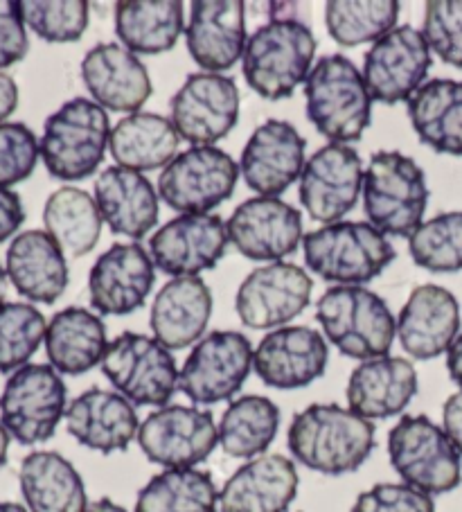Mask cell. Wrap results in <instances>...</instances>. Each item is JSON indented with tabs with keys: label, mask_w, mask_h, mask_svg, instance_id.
Here are the masks:
<instances>
[{
	"label": "cell",
	"mask_w": 462,
	"mask_h": 512,
	"mask_svg": "<svg viewBox=\"0 0 462 512\" xmlns=\"http://www.w3.org/2000/svg\"><path fill=\"white\" fill-rule=\"evenodd\" d=\"M287 445L309 470L327 476L357 472L375 449V425L339 404H312L291 420Z\"/></svg>",
	"instance_id": "cell-1"
},
{
	"label": "cell",
	"mask_w": 462,
	"mask_h": 512,
	"mask_svg": "<svg viewBox=\"0 0 462 512\" xmlns=\"http://www.w3.org/2000/svg\"><path fill=\"white\" fill-rule=\"evenodd\" d=\"M314 55L316 37L309 25L296 19H273L248 37L242 57L244 77L257 95L278 102L307 82Z\"/></svg>",
	"instance_id": "cell-2"
},
{
	"label": "cell",
	"mask_w": 462,
	"mask_h": 512,
	"mask_svg": "<svg viewBox=\"0 0 462 512\" xmlns=\"http://www.w3.org/2000/svg\"><path fill=\"white\" fill-rule=\"evenodd\" d=\"M316 319L332 346L350 359L388 357L397 337V321L386 300L366 287L327 289L316 303Z\"/></svg>",
	"instance_id": "cell-3"
},
{
	"label": "cell",
	"mask_w": 462,
	"mask_h": 512,
	"mask_svg": "<svg viewBox=\"0 0 462 512\" xmlns=\"http://www.w3.org/2000/svg\"><path fill=\"white\" fill-rule=\"evenodd\" d=\"M307 118L336 145L361 140L370 127L372 97L363 73L343 55L323 57L305 82Z\"/></svg>",
	"instance_id": "cell-4"
},
{
	"label": "cell",
	"mask_w": 462,
	"mask_h": 512,
	"mask_svg": "<svg viewBox=\"0 0 462 512\" xmlns=\"http://www.w3.org/2000/svg\"><path fill=\"white\" fill-rule=\"evenodd\" d=\"M305 262L316 276L363 287L397 258L395 246L368 222H336L302 237Z\"/></svg>",
	"instance_id": "cell-5"
},
{
	"label": "cell",
	"mask_w": 462,
	"mask_h": 512,
	"mask_svg": "<svg viewBox=\"0 0 462 512\" xmlns=\"http://www.w3.org/2000/svg\"><path fill=\"white\" fill-rule=\"evenodd\" d=\"M111 131L106 109L86 97H73L46 120L41 138L43 165L59 181H82L102 165Z\"/></svg>",
	"instance_id": "cell-6"
},
{
	"label": "cell",
	"mask_w": 462,
	"mask_h": 512,
	"mask_svg": "<svg viewBox=\"0 0 462 512\" xmlns=\"http://www.w3.org/2000/svg\"><path fill=\"white\" fill-rule=\"evenodd\" d=\"M429 203L426 176L402 152L372 154L363 176V210L368 224L390 237H411L422 226Z\"/></svg>",
	"instance_id": "cell-7"
},
{
	"label": "cell",
	"mask_w": 462,
	"mask_h": 512,
	"mask_svg": "<svg viewBox=\"0 0 462 512\" xmlns=\"http://www.w3.org/2000/svg\"><path fill=\"white\" fill-rule=\"evenodd\" d=\"M388 456L402 483L431 497L456 490L462 481V454L426 416H404L390 429Z\"/></svg>",
	"instance_id": "cell-8"
},
{
	"label": "cell",
	"mask_w": 462,
	"mask_h": 512,
	"mask_svg": "<svg viewBox=\"0 0 462 512\" xmlns=\"http://www.w3.org/2000/svg\"><path fill=\"white\" fill-rule=\"evenodd\" d=\"M68 391L50 364H28L10 375L0 395V422L25 447L55 436L66 418Z\"/></svg>",
	"instance_id": "cell-9"
},
{
	"label": "cell",
	"mask_w": 462,
	"mask_h": 512,
	"mask_svg": "<svg viewBox=\"0 0 462 512\" xmlns=\"http://www.w3.org/2000/svg\"><path fill=\"white\" fill-rule=\"evenodd\" d=\"M102 373L133 406L161 409L179 391L181 370L172 350L138 332H122L109 343Z\"/></svg>",
	"instance_id": "cell-10"
},
{
	"label": "cell",
	"mask_w": 462,
	"mask_h": 512,
	"mask_svg": "<svg viewBox=\"0 0 462 512\" xmlns=\"http://www.w3.org/2000/svg\"><path fill=\"white\" fill-rule=\"evenodd\" d=\"M253 359L255 348L242 332H210L185 359L179 391L194 404L203 406L233 400L251 375Z\"/></svg>",
	"instance_id": "cell-11"
},
{
	"label": "cell",
	"mask_w": 462,
	"mask_h": 512,
	"mask_svg": "<svg viewBox=\"0 0 462 512\" xmlns=\"http://www.w3.org/2000/svg\"><path fill=\"white\" fill-rule=\"evenodd\" d=\"M136 440L147 461L165 470H190L215 452L219 425L206 409L167 404L140 422Z\"/></svg>",
	"instance_id": "cell-12"
},
{
	"label": "cell",
	"mask_w": 462,
	"mask_h": 512,
	"mask_svg": "<svg viewBox=\"0 0 462 512\" xmlns=\"http://www.w3.org/2000/svg\"><path fill=\"white\" fill-rule=\"evenodd\" d=\"M239 165L219 147H190L163 167L158 194L183 215H208L233 197Z\"/></svg>",
	"instance_id": "cell-13"
},
{
	"label": "cell",
	"mask_w": 462,
	"mask_h": 512,
	"mask_svg": "<svg viewBox=\"0 0 462 512\" xmlns=\"http://www.w3.org/2000/svg\"><path fill=\"white\" fill-rule=\"evenodd\" d=\"M314 282L289 262H271L253 269L239 285L235 310L251 330H278L307 310Z\"/></svg>",
	"instance_id": "cell-14"
},
{
	"label": "cell",
	"mask_w": 462,
	"mask_h": 512,
	"mask_svg": "<svg viewBox=\"0 0 462 512\" xmlns=\"http://www.w3.org/2000/svg\"><path fill=\"white\" fill-rule=\"evenodd\" d=\"M172 125L192 147H215L239 118L235 79L217 73H194L170 100Z\"/></svg>",
	"instance_id": "cell-15"
},
{
	"label": "cell",
	"mask_w": 462,
	"mask_h": 512,
	"mask_svg": "<svg viewBox=\"0 0 462 512\" xmlns=\"http://www.w3.org/2000/svg\"><path fill=\"white\" fill-rule=\"evenodd\" d=\"M431 66V48L424 34L411 25H397L366 52L363 82L372 102H408L424 84Z\"/></svg>",
	"instance_id": "cell-16"
},
{
	"label": "cell",
	"mask_w": 462,
	"mask_h": 512,
	"mask_svg": "<svg viewBox=\"0 0 462 512\" xmlns=\"http://www.w3.org/2000/svg\"><path fill=\"white\" fill-rule=\"evenodd\" d=\"M363 176V163L352 147L325 145L305 163L300 176V203L314 222H341L357 206Z\"/></svg>",
	"instance_id": "cell-17"
},
{
	"label": "cell",
	"mask_w": 462,
	"mask_h": 512,
	"mask_svg": "<svg viewBox=\"0 0 462 512\" xmlns=\"http://www.w3.org/2000/svg\"><path fill=\"white\" fill-rule=\"evenodd\" d=\"M228 240L248 260L282 262L302 246V215L291 203L273 197H253L230 215Z\"/></svg>",
	"instance_id": "cell-18"
},
{
	"label": "cell",
	"mask_w": 462,
	"mask_h": 512,
	"mask_svg": "<svg viewBox=\"0 0 462 512\" xmlns=\"http://www.w3.org/2000/svg\"><path fill=\"white\" fill-rule=\"evenodd\" d=\"M228 231L219 215H179L158 228L149 255L167 276L188 278L215 269L228 251Z\"/></svg>",
	"instance_id": "cell-19"
},
{
	"label": "cell",
	"mask_w": 462,
	"mask_h": 512,
	"mask_svg": "<svg viewBox=\"0 0 462 512\" xmlns=\"http://www.w3.org/2000/svg\"><path fill=\"white\" fill-rule=\"evenodd\" d=\"M156 282V264L138 242L113 244L88 273V294L102 316H127L145 305Z\"/></svg>",
	"instance_id": "cell-20"
},
{
	"label": "cell",
	"mask_w": 462,
	"mask_h": 512,
	"mask_svg": "<svg viewBox=\"0 0 462 512\" xmlns=\"http://www.w3.org/2000/svg\"><path fill=\"white\" fill-rule=\"evenodd\" d=\"M305 138L291 122L266 120L253 131L242 152L239 172L260 197L278 199L305 170Z\"/></svg>",
	"instance_id": "cell-21"
},
{
	"label": "cell",
	"mask_w": 462,
	"mask_h": 512,
	"mask_svg": "<svg viewBox=\"0 0 462 512\" xmlns=\"http://www.w3.org/2000/svg\"><path fill=\"white\" fill-rule=\"evenodd\" d=\"M327 359L330 350L321 332L305 325H284L260 341L253 368L266 386L296 391L325 375Z\"/></svg>",
	"instance_id": "cell-22"
},
{
	"label": "cell",
	"mask_w": 462,
	"mask_h": 512,
	"mask_svg": "<svg viewBox=\"0 0 462 512\" xmlns=\"http://www.w3.org/2000/svg\"><path fill=\"white\" fill-rule=\"evenodd\" d=\"M185 41L190 57L206 73L230 70L246 50V5L242 0H197Z\"/></svg>",
	"instance_id": "cell-23"
},
{
	"label": "cell",
	"mask_w": 462,
	"mask_h": 512,
	"mask_svg": "<svg viewBox=\"0 0 462 512\" xmlns=\"http://www.w3.org/2000/svg\"><path fill=\"white\" fill-rule=\"evenodd\" d=\"M460 332V305L449 289L420 285L397 316V337L406 355L435 359L449 352Z\"/></svg>",
	"instance_id": "cell-24"
},
{
	"label": "cell",
	"mask_w": 462,
	"mask_h": 512,
	"mask_svg": "<svg viewBox=\"0 0 462 512\" xmlns=\"http://www.w3.org/2000/svg\"><path fill=\"white\" fill-rule=\"evenodd\" d=\"M82 79L93 102L115 113H138L151 97V79L142 61L118 43H97L82 61Z\"/></svg>",
	"instance_id": "cell-25"
},
{
	"label": "cell",
	"mask_w": 462,
	"mask_h": 512,
	"mask_svg": "<svg viewBox=\"0 0 462 512\" xmlns=\"http://www.w3.org/2000/svg\"><path fill=\"white\" fill-rule=\"evenodd\" d=\"M66 427L79 445L113 454L124 452L131 440L138 438L140 420L127 397L95 386L68 404Z\"/></svg>",
	"instance_id": "cell-26"
},
{
	"label": "cell",
	"mask_w": 462,
	"mask_h": 512,
	"mask_svg": "<svg viewBox=\"0 0 462 512\" xmlns=\"http://www.w3.org/2000/svg\"><path fill=\"white\" fill-rule=\"evenodd\" d=\"M291 458L264 454L244 463L219 490L221 512H287L298 494Z\"/></svg>",
	"instance_id": "cell-27"
},
{
	"label": "cell",
	"mask_w": 462,
	"mask_h": 512,
	"mask_svg": "<svg viewBox=\"0 0 462 512\" xmlns=\"http://www.w3.org/2000/svg\"><path fill=\"white\" fill-rule=\"evenodd\" d=\"M95 203L115 235L142 240L158 224V192L147 176L111 165L95 179Z\"/></svg>",
	"instance_id": "cell-28"
},
{
	"label": "cell",
	"mask_w": 462,
	"mask_h": 512,
	"mask_svg": "<svg viewBox=\"0 0 462 512\" xmlns=\"http://www.w3.org/2000/svg\"><path fill=\"white\" fill-rule=\"evenodd\" d=\"M7 278L23 298L52 305L70 282L66 253L46 231H23L7 249Z\"/></svg>",
	"instance_id": "cell-29"
},
{
	"label": "cell",
	"mask_w": 462,
	"mask_h": 512,
	"mask_svg": "<svg viewBox=\"0 0 462 512\" xmlns=\"http://www.w3.org/2000/svg\"><path fill=\"white\" fill-rule=\"evenodd\" d=\"M417 393V370L404 357L363 361L348 382V409L366 420L399 416Z\"/></svg>",
	"instance_id": "cell-30"
},
{
	"label": "cell",
	"mask_w": 462,
	"mask_h": 512,
	"mask_svg": "<svg viewBox=\"0 0 462 512\" xmlns=\"http://www.w3.org/2000/svg\"><path fill=\"white\" fill-rule=\"evenodd\" d=\"M212 307L210 287L199 276L172 278L156 294L151 307V332L167 350H183L199 343L206 332Z\"/></svg>",
	"instance_id": "cell-31"
},
{
	"label": "cell",
	"mask_w": 462,
	"mask_h": 512,
	"mask_svg": "<svg viewBox=\"0 0 462 512\" xmlns=\"http://www.w3.org/2000/svg\"><path fill=\"white\" fill-rule=\"evenodd\" d=\"M43 343H46L50 366L59 375L73 377L102 366L109 350L104 321L84 307H66L52 316Z\"/></svg>",
	"instance_id": "cell-32"
},
{
	"label": "cell",
	"mask_w": 462,
	"mask_h": 512,
	"mask_svg": "<svg viewBox=\"0 0 462 512\" xmlns=\"http://www.w3.org/2000/svg\"><path fill=\"white\" fill-rule=\"evenodd\" d=\"M21 494L30 512H86L88 497L75 465L59 452H32L19 470Z\"/></svg>",
	"instance_id": "cell-33"
},
{
	"label": "cell",
	"mask_w": 462,
	"mask_h": 512,
	"mask_svg": "<svg viewBox=\"0 0 462 512\" xmlns=\"http://www.w3.org/2000/svg\"><path fill=\"white\" fill-rule=\"evenodd\" d=\"M408 118L433 152L462 156V82L444 77L424 82L408 100Z\"/></svg>",
	"instance_id": "cell-34"
},
{
	"label": "cell",
	"mask_w": 462,
	"mask_h": 512,
	"mask_svg": "<svg viewBox=\"0 0 462 512\" xmlns=\"http://www.w3.org/2000/svg\"><path fill=\"white\" fill-rule=\"evenodd\" d=\"M181 136L170 118L158 113H131L111 131V156L120 167L151 172L170 165L179 152Z\"/></svg>",
	"instance_id": "cell-35"
},
{
	"label": "cell",
	"mask_w": 462,
	"mask_h": 512,
	"mask_svg": "<svg viewBox=\"0 0 462 512\" xmlns=\"http://www.w3.org/2000/svg\"><path fill=\"white\" fill-rule=\"evenodd\" d=\"M183 30L181 0H122L115 5V32L133 55L170 52Z\"/></svg>",
	"instance_id": "cell-36"
},
{
	"label": "cell",
	"mask_w": 462,
	"mask_h": 512,
	"mask_svg": "<svg viewBox=\"0 0 462 512\" xmlns=\"http://www.w3.org/2000/svg\"><path fill=\"white\" fill-rule=\"evenodd\" d=\"M104 219L95 199L82 188H59L43 206V226L68 258H84L91 253L102 235Z\"/></svg>",
	"instance_id": "cell-37"
},
{
	"label": "cell",
	"mask_w": 462,
	"mask_h": 512,
	"mask_svg": "<svg viewBox=\"0 0 462 512\" xmlns=\"http://www.w3.org/2000/svg\"><path fill=\"white\" fill-rule=\"evenodd\" d=\"M280 409L264 395H242L219 420V447L230 458L253 461L264 456L278 436Z\"/></svg>",
	"instance_id": "cell-38"
},
{
	"label": "cell",
	"mask_w": 462,
	"mask_h": 512,
	"mask_svg": "<svg viewBox=\"0 0 462 512\" xmlns=\"http://www.w3.org/2000/svg\"><path fill=\"white\" fill-rule=\"evenodd\" d=\"M219 488L210 472L165 470L138 492L133 512H217Z\"/></svg>",
	"instance_id": "cell-39"
},
{
	"label": "cell",
	"mask_w": 462,
	"mask_h": 512,
	"mask_svg": "<svg viewBox=\"0 0 462 512\" xmlns=\"http://www.w3.org/2000/svg\"><path fill=\"white\" fill-rule=\"evenodd\" d=\"M397 0H330L325 23L330 37L343 48L377 43L397 28Z\"/></svg>",
	"instance_id": "cell-40"
},
{
	"label": "cell",
	"mask_w": 462,
	"mask_h": 512,
	"mask_svg": "<svg viewBox=\"0 0 462 512\" xmlns=\"http://www.w3.org/2000/svg\"><path fill=\"white\" fill-rule=\"evenodd\" d=\"M413 262L431 273L462 269V210L435 215L408 237Z\"/></svg>",
	"instance_id": "cell-41"
},
{
	"label": "cell",
	"mask_w": 462,
	"mask_h": 512,
	"mask_svg": "<svg viewBox=\"0 0 462 512\" xmlns=\"http://www.w3.org/2000/svg\"><path fill=\"white\" fill-rule=\"evenodd\" d=\"M48 323L30 303L0 305V373H16L28 366L46 341Z\"/></svg>",
	"instance_id": "cell-42"
},
{
	"label": "cell",
	"mask_w": 462,
	"mask_h": 512,
	"mask_svg": "<svg viewBox=\"0 0 462 512\" xmlns=\"http://www.w3.org/2000/svg\"><path fill=\"white\" fill-rule=\"evenodd\" d=\"M21 14L25 25L48 43H75L91 23L86 0H21Z\"/></svg>",
	"instance_id": "cell-43"
},
{
	"label": "cell",
	"mask_w": 462,
	"mask_h": 512,
	"mask_svg": "<svg viewBox=\"0 0 462 512\" xmlns=\"http://www.w3.org/2000/svg\"><path fill=\"white\" fill-rule=\"evenodd\" d=\"M422 34L444 64L462 70V0L426 3Z\"/></svg>",
	"instance_id": "cell-44"
},
{
	"label": "cell",
	"mask_w": 462,
	"mask_h": 512,
	"mask_svg": "<svg viewBox=\"0 0 462 512\" xmlns=\"http://www.w3.org/2000/svg\"><path fill=\"white\" fill-rule=\"evenodd\" d=\"M41 143L23 122L0 125V188H12L37 170Z\"/></svg>",
	"instance_id": "cell-45"
},
{
	"label": "cell",
	"mask_w": 462,
	"mask_h": 512,
	"mask_svg": "<svg viewBox=\"0 0 462 512\" xmlns=\"http://www.w3.org/2000/svg\"><path fill=\"white\" fill-rule=\"evenodd\" d=\"M352 512H435V501L406 483H377L359 494Z\"/></svg>",
	"instance_id": "cell-46"
},
{
	"label": "cell",
	"mask_w": 462,
	"mask_h": 512,
	"mask_svg": "<svg viewBox=\"0 0 462 512\" xmlns=\"http://www.w3.org/2000/svg\"><path fill=\"white\" fill-rule=\"evenodd\" d=\"M30 50L28 30L21 14V3L0 0V68H10L25 59Z\"/></svg>",
	"instance_id": "cell-47"
},
{
	"label": "cell",
	"mask_w": 462,
	"mask_h": 512,
	"mask_svg": "<svg viewBox=\"0 0 462 512\" xmlns=\"http://www.w3.org/2000/svg\"><path fill=\"white\" fill-rule=\"evenodd\" d=\"M25 222L23 201L10 188H0V244L10 240Z\"/></svg>",
	"instance_id": "cell-48"
},
{
	"label": "cell",
	"mask_w": 462,
	"mask_h": 512,
	"mask_svg": "<svg viewBox=\"0 0 462 512\" xmlns=\"http://www.w3.org/2000/svg\"><path fill=\"white\" fill-rule=\"evenodd\" d=\"M442 429L462 454V391L453 393L442 406Z\"/></svg>",
	"instance_id": "cell-49"
},
{
	"label": "cell",
	"mask_w": 462,
	"mask_h": 512,
	"mask_svg": "<svg viewBox=\"0 0 462 512\" xmlns=\"http://www.w3.org/2000/svg\"><path fill=\"white\" fill-rule=\"evenodd\" d=\"M19 107V86H16L14 77L0 70V125Z\"/></svg>",
	"instance_id": "cell-50"
},
{
	"label": "cell",
	"mask_w": 462,
	"mask_h": 512,
	"mask_svg": "<svg viewBox=\"0 0 462 512\" xmlns=\"http://www.w3.org/2000/svg\"><path fill=\"white\" fill-rule=\"evenodd\" d=\"M447 370L453 382L462 388V334H458L447 352Z\"/></svg>",
	"instance_id": "cell-51"
},
{
	"label": "cell",
	"mask_w": 462,
	"mask_h": 512,
	"mask_svg": "<svg viewBox=\"0 0 462 512\" xmlns=\"http://www.w3.org/2000/svg\"><path fill=\"white\" fill-rule=\"evenodd\" d=\"M86 512H129V510H124L120 503H115L111 499H97L93 503H88Z\"/></svg>",
	"instance_id": "cell-52"
},
{
	"label": "cell",
	"mask_w": 462,
	"mask_h": 512,
	"mask_svg": "<svg viewBox=\"0 0 462 512\" xmlns=\"http://www.w3.org/2000/svg\"><path fill=\"white\" fill-rule=\"evenodd\" d=\"M10 443H12V436L10 431L3 427V422H0V470L7 465V458H10Z\"/></svg>",
	"instance_id": "cell-53"
},
{
	"label": "cell",
	"mask_w": 462,
	"mask_h": 512,
	"mask_svg": "<svg viewBox=\"0 0 462 512\" xmlns=\"http://www.w3.org/2000/svg\"><path fill=\"white\" fill-rule=\"evenodd\" d=\"M0 512H30L21 503H14V501H0Z\"/></svg>",
	"instance_id": "cell-54"
},
{
	"label": "cell",
	"mask_w": 462,
	"mask_h": 512,
	"mask_svg": "<svg viewBox=\"0 0 462 512\" xmlns=\"http://www.w3.org/2000/svg\"><path fill=\"white\" fill-rule=\"evenodd\" d=\"M5 291H7V271L3 269V264H0V305H3L5 300Z\"/></svg>",
	"instance_id": "cell-55"
}]
</instances>
